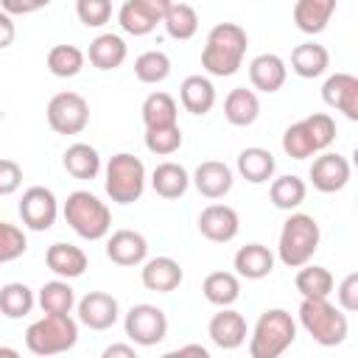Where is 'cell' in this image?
Returning a JSON list of instances; mask_svg holds the SVG:
<instances>
[{"mask_svg": "<svg viewBox=\"0 0 358 358\" xmlns=\"http://www.w3.org/2000/svg\"><path fill=\"white\" fill-rule=\"evenodd\" d=\"M168 73H171V59L162 50H145L134 62V76L143 84H159L168 78Z\"/></svg>", "mask_w": 358, "mask_h": 358, "instance_id": "f35d334b", "label": "cell"}, {"mask_svg": "<svg viewBox=\"0 0 358 358\" xmlns=\"http://www.w3.org/2000/svg\"><path fill=\"white\" fill-rule=\"evenodd\" d=\"M34 308V291L25 282H8L0 288V313L8 319H22Z\"/></svg>", "mask_w": 358, "mask_h": 358, "instance_id": "d590c367", "label": "cell"}, {"mask_svg": "<svg viewBox=\"0 0 358 358\" xmlns=\"http://www.w3.org/2000/svg\"><path fill=\"white\" fill-rule=\"evenodd\" d=\"M87 56L98 70H115L126 59V42L117 34H101L90 42Z\"/></svg>", "mask_w": 358, "mask_h": 358, "instance_id": "83f0119b", "label": "cell"}, {"mask_svg": "<svg viewBox=\"0 0 358 358\" xmlns=\"http://www.w3.org/2000/svg\"><path fill=\"white\" fill-rule=\"evenodd\" d=\"M246 31L238 22H218L207 34V45L201 50V67L210 76H232L246 53Z\"/></svg>", "mask_w": 358, "mask_h": 358, "instance_id": "6da1fadb", "label": "cell"}, {"mask_svg": "<svg viewBox=\"0 0 358 358\" xmlns=\"http://www.w3.org/2000/svg\"><path fill=\"white\" fill-rule=\"evenodd\" d=\"M165 8H168V0H126L117 11V22L126 34L143 36V34H151L157 22H162Z\"/></svg>", "mask_w": 358, "mask_h": 358, "instance_id": "8fae6325", "label": "cell"}, {"mask_svg": "<svg viewBox=\"0 0 358 358\" xmlns=\"http://www.w3.org/2000/svg\"><path fill=\"white\" fill-rule=\"evenodd\" d=\"M76 305V294L64 280H50L39 288V308L45 316H70V308Z\"/></svg>", "mask_w": 358, "mask_h": 358, "instance_id": "d6a6232c", "label": "cell"}, {"mask_svg": "<svg viewBox=\"0 0 358 358\" xmlns=\"http://www.w3.org/2000/svg\"><path fill=\"white\" fill-rule=\"evenodd\" d=\"M106 193L117 204H131L145 190V165L134 154H115L106 165Z\"/></svg>", "mask_w": 358, "mask_h": 358, "instance_id": "52a82bcc", "label": "cell"}, {"mask_svg": "<svg viewBox=\"0 0 358 358\" xmlns=\"http://www.w3.org/2000/svg\"><path fill=\"white\" fill-rule=\"evenodd\" d=\"M294 282L302 299H327L333 291V274L324 266H302Z\"/></svg>", "mask_w": 358, "mask_h": 358, "instance_id": "1f68e13d", "label": "cell"}, {"mask_svg": "<svg viewBox=\"0 0 358 358\" xmlns=\"http://www.w3.org/2000/svg\"><path fill=\"white\" fill-rule=\"evenodd\" d=\"M64 171L76 179H95L101 171V157L87 143H73L64 151Z\"/></svg>", "mask_w": 358, "mask_h": 358, "instance_id": "4dcf8cb0", "label": "cell"}, {"mask_svg": "<svg viewBox=\"0 0 358 358\" xmlns=\"http://www.w3.org/2000/svg\"><path fill=\"white\" fill-rule=\"evenodd\" d=\"M274 268V255L263 243H246L235 255V271L246 280H263Z\"/></svg>", "mask_w": 358, "mask_h": 358, "instance_id": "7402d4cb", "label": "cell"}, {"mask_svg": "<svg viewBox=\"0 0 358 358\" xmlns=\"http://www.w3.org/2000/svg\"><path fill=\"white\" fill-rule=\"evenodd\" d=\"M56 215H59V204H56L53 190L42 187V185H34V187H28L22 193V199H20V218H22V224L28 229H34V232L50 229Z\"/></svg>", "mask_w": 358, "mask_h": 358, "instance_id": "30bf717a", "label": "cell"}, {"mask_svg": "<svg viewBox=\"0 0 358 358\" xmlns=\"http://www.w3.org/2000/svg\"><path fill=\"white\" fill-rule=\"evenodd\" d=\"M210 338L221 347V350H235V347H241L243 341H246V319L238 313V310H232V308H221L213 319H210Z\"/></svg>", "mask_w": 358, "mask_h": 358, "instance_id": "e0dca14e", "label": "cell"}, {"mask_svg": "<svg viewBox=\"0 0 358 358\" xmlns=\"http://www.w3.org/2000/svg\"><path fill=\"white\" fill-rule=\"evenodd\" d=\"M84 67V53L76 45H53L48 50V70L59 78H73Z\"/></svg>", "mask_w": 358, "mask_h": 358, "instance_id": "74e56055", "label": "cell"}, {"mask_svg": "<svg viewBox=\"0 0 358 358\" xmlns=\"http://www.w3.org/2000/svg\"><path fill=\"white\" fill-rule=\"evenodd\" d=\"M187 185H190V176L179 162H159L151 173V187L162 199H179L187 190Z\"/></svg>", "mask_w": 358, "mask_h": 358, "instance_id": "f1b7e54d", "label": "cell"}, {"mask_svg": "<svg viewBox=\"0 0 358 358\" xmlns=\"http://www.w3.org/2000/svg\"><path fill=\"white\" fill-rule=\"evenodd\" d=\"M179 98L190 115H207L215 103V87L204 76H187L179 87Z\"/></svg>", "mask_w": 358, "mask_h": 358, "instance_id": "cb8c5ba5", "label": "cell"}, {"mask_svg": "<svg viewBox=\"0 0 358 358\" xmlns=\"http://www.w3.org/2000/svg\"><path fill=\"white\" fill-rule=\"evenodd\" d=\"M64 221L73 227L76 235H81L87 241H98V238H103L109 232L112 213L90 190H76L64 201Z\"/></svg>", "mask_w": 358, "mask_h": 358, "instance_id": "277c9868", "label": "cell"}, {"mask_svg": "<svg viewBox=\"0 0 358 358\" xmlns=\"http://www.w3.org/2000/svg\"><path fill=\"white\" fill-rule=\"evenodd\" d=\"M201 291H204L207 302H213L218 308H229L241 296V282L232 271H213V274L204 277Z\"/></svg>", "mask_w": 358, "mask_h": 358, "instance_id": "f546056e", "label": "cell"}, {"mask_svg": "<svg viewBox=\"0 0 358 358\" xmlns=\"http://www.w3.org/2000/svg\"><path fill=\"white\" fill-rule=\"evenodd\" d=\"M162 22H165V31L173 39H190L199 31V14L187 3H168Z\"/></svg>", "mask_w": 358, "mask_h": 358, "instance_id": "e575fe53", "label": "cell"}, {"mask_svg": "<svg viewBox=\"0 0 358 358\" xmlns=\"http://www.w3.org/2000/svg\"><path fill=\"white\" fill-rule=\"evenodd\" d=\"M330 64V53L324 45L319 42H302L291 50V70L302 78H316L327 70Z\"/></svg>", "mask_w": 358, "mask_h": 358, "instance_id": "603a6c76", "label": "cell"}, {"mask_svg": "<svg viewBox=\"0 0 358 358\" xmlns=\"http://www.w3.org/2000/svg\"><path fill=\"white\" fill-rule=\"evenodd\" d=\"M45 3H14V0H6L0 8L11 17V14H28V11H36V8H42Z\"/></svg>", "mask_w": 358, "mask_h": 358, "instance_id": "681fc988", "label": "cell"}, {"mask_svg": "<svg viewBox=\"0 0 358 358\" xmlns=\"http://www.w3.org/2000/svg\"><path fill=\"white\" fill-rule=\"evenodd\" d=\"M294 338H296V324H294L291 313L282 308H271L255 324V333L249 338V355L252 358H280L294 344Z\"/></svg>", "mask_w": 358, "mask_h": 358, "instance_id": "7a4b0ae2", "label": "cell"}, {"mask_svg": "<svg viewBox=\"0 0 358 358\" xmlns=\"http://www.w3.org/2000/svg\"><path fill=\"white\" fill-rule=\"evenodd\" d=\"M162 358H210V352H207L201 344H185V347H179V350L165 352Z\"/></svg>", "mask_w": 358, "mask_h": 358, "instance_id": "7dc6e473", "label": "cell"}, {"mask_svg": "<svg viewBox=\"0 0 358 358\" xmlns=\"http://www.w3.org/2000/svg\"><path fill=\"white\" fill-rule=\"evenodd\" d=\"M319 249V224L313 215L308 213H294L280 232V260L288 268H302L308 266V260L313 257V252Z\"/></svg>", "mask_w": 358, "mask_h": 358, "instance_id": "3957f363", "label": "cell"}, {"mask_svg": "<svg viewBox=\"0 0 358 358\" xmlns=\"http://www.w3.org/2000/svg\"><path fill=\"white\" fill-rule=\"evenodd\" d=\"M302 126H305V131H308V137H310V143H313V151H324V148L336 140V123H333V117L324 115V112L308 115V117L302 120Z\"/></svg>", "mask_w": 358, "mask_h": 358, "instance_id": "ab89813d", "label": "cell"}, {"mask_svg": "<svg viewBox=\"0 0 358 358\" xmlns=\"http://www.w3.org/2000/svg\"><path fill=\"white\" fill-rule=\"evenodd\" d=\"M22 185V168L14 159H0V196H11Z\"/></svg>", "mask_w": 358, "mask_h": 358, "instance_id": "bcb514c9", "label": "cell"}, {"mask_svg": "<svg viewBox=\"0 0 358 358\" xmlns=\"http://www.w3.org/2000/svg\"><path fill=\"white\" fill-rule=\"evenodd\" d=\"M14 20L0 8V48H8L11 42H14Z\"/></svg>", "mask_w": 358, "mask_h": 358, "instance_id": "c3c4849f", "label": "cell"}, {"mask_svg": "<svg viewBox=\"0 0 358 358\" xmlns=\"http://www.w3.org/2000/svg\"><path fill=\"white\" fill-rule=\"evenodd\" d=\"M182 145V129L179 126H162V129H145V148L151 154L168 157Z\"/></svg>", "mask_w": 358, "mask_h": 358, "instance_id": "60d3db41", "label": "cell"}, {"mask_svg": "<svg viewBox=\"0 0 358 358\" xmlns=\"http://www.w3.org/2000/svg\"><path fill=\"white\" fill-rule=\"evenodd\" d=\"M78 341V324L70 316H42L25 330V344L34 355H59Z\"/></svg>", "mask_w": 358, "mask_h": 358, "instance_id": "8992f818", "label": "cell"}, {"mask_svg": "<svg viewBox=\"0 0 358 358\" xmlns=\"http://www.w3.org/2000/svg\"><path fill=\"white\" fill-rule=\"evenodd\" d=\"M78 319L90 330H106L117 322V299L106 291H90L78 302Z\"/></svg>", "mask_w": 358, "mask_h": 358, "instance_id": "9a60e30c", "label": "cell"}, {"mask_svg": "<svg viewBox=\"0 0 358 358\" xmlns=\"http://www.w3.org/2000/svg\"><path fill=\"white\" fill-rule=\"evenodd\" d=\"M238 213L229 207V204H210L201 210L199 215V229L207 241H215V243H227L238 235Z\"/></svg>", "mask_w": 358, "mask_h": 358, "instance_id": "5bb4252c", "label": "cell"}, {"mask_svg": "<svg viewBox=\"0 0 358 358\" xmlns=\"http://www.w3.org/2000/svg\"><path fill=\"white\" fill-rule=\"evenodd\" d=\"M148 255V243L140 232L134 229H117L106 241V257L117 266H137Z\"/></svg>", "mask_w": 358, "mask_h": 358, "instance_id": "2e32d148", "label": "cell"}, {"mask_svg": "<svg viewBox=\"0 0 358 358\" xmlns=\"http://www.w3.org/2000/svg\"><path fill=\"white\" fill-rule=\"evenodd\" d=\"M285 62L277 53H260L249 64V81L260 92H277L285 84Z\"/></svg>", "mask_w": 358, "mask_h": 358, "instance_id": "ac0fdd59", "label": "cell"}, {"mask_svg": "<svg viewBox=\"0 0 358 358\" xmlns=\"http://www.w3.org/2000/svg\"><path fill=\"white\" fill-rule=\"evenodd\" d=\"M282 151H285L291 159H305V157L316 154V151H313V143H310V137H308V131H305V126H302V120H299V123H291V126L285 129V134H282Z\"/></svg>", "mask_w": 358, "mask_h": 358, "instance_id": "7bdbcfd3", "label": "cell"}, {"mask_svg": "<svg viewBox=\"0 0 358 358\" xmlns=\"http://www.w3.org/2000/svg\"><path fill=\"white\" fill-rule=\"evenodd\" d=\"M238 173L252 182V185H263L271 179L274 173V154L260 148V145H252V148H243L238 154Z\"/></svg>", "mask_w": 358, "mask_h": 358, "instance_id": "4316f807", "label": "cell"}, {"mask_svg": "<svg viewBox=\"0 0 358 358\" xmlns=\"http://www.w3.org/2000/svg\"><path fill=\"white\" fill-rule=\"evenodd\" d=\"M101 358H137V352H134L129 344H109V347L101 352Z\"/></svg>", "mask_w": 358, "mask_h": 358, "instance_id": "f907efd6", "label": "cell"}, {"mask_svg": "<svg viewBox=\"0 0 358 358\" xmlns=\"http://www.w3.org/2000/svg\"><path fill=\"white\" fill-rule=\"evenodd\" d=\"M48 123L56 134H78L90 123V103L78 92H59L48 103Z\"/></svg>", "mask_w": 358, "mask_h": 358, "instance_id": "ba28073f", "label": "cell"}, {"mask_svg": "<svg viewBox=\"0 0 358 358\" xmlns=\"http://www.w3.org/2000/svg\"><path fill=\"white\" fill-rule=\"evenodd\" d=\"M179 282H182V266L173 257H154L143 266V285L148 291L168 294L179 288Z\"/></svg>", "mask_w": 358, "mask_h": 358, "instance_id": "44dd1931", "label": "cell"}, {"mask_svg": "<svg viewBox=\"0 0 358 358\" xmlns=\"http://www.w3.org/2000/svg\"><path fill=\"white\" fill-rule=\"evenodd\" d=\"M45 263H48V268L53 274H59L64 280L81 277L87 271V255L78 246H73V243H53V246H48Z\"/></svg>", "mask_w": 358, "mask_h": 358, "instance_id": "ffe728a7", "label": "cell"}, {"mask_svg": "<svg viewBox=\"0 0 358 358\" xmlns=\"http://www.w3.org/2000/svg\"><path fill=\"white\" fill-rule=\"evenodd\" d=\"M305 193H308L305 182H302L299 176H294V173H285V176L274 179V182H271V190H268L271 204L280 207V210H294V207H299V204L305 201Z\"/></svg>", "mask_w": 358, "mask_h": 358, "instance_id": "8d00e7d4", "label": "cell"}, {"mask_svg": "<svg viewBox=\"0 0 358 358\" xmlns=\"http://www.w3.org/2000/svg\"><path fill=\"white\" fill-rule=\"evenodd\" d=\"M336 296H338L341 310H347V313L358 310V274H355V271H350V274L341 280V285H338Z\"/></svg>", "mask_w": 358, "mask_h": 358, "instance_id": "f6af8a7d", "label": "cell"}, {"mask_svg": "<svg viewBox=\"0 0 358 358\" xmlns=\"http://www.w3.org/2000/svg\"><path fill=\"white\" fill-rule=\"evenodd\" d=\"M25 249H28V241H25L22 229L0 221V263H11V260L22 257Z\"/></svg>", "mask_w": 358, "mask_h": 358, "instance_id": "b9f144b4", "label": "cell"}, {"mask_svg": "<svg viewBox=\"0 0 358 358\" xmlns=\"http://www.w3.org/2000/svg\"><path fill=\"white\" fill-rule=\"evenodd\" d=\"M193 185H196V190H199L201 196H207V199H221V196H227L229 187H232V171H229L224 162H218V159H207V162H201V165L196 168Z\"/></svg>", "mask_w": 358, "mask_h": 358, "instance_id": "d6986e66", "label": "cell"}, {"mask_svg": "<svg viewBox=\"0 0 358 358\" xmlns=\"http://www.w3.org/2000/svg\"><path fill=\"white\" fill-rule=\"evenodd\" d=\"M0 358H20V352L14 347H0Z\"/></svg>", "mask_w": 358, "mask_h": 358, "instance_id": "816d5d0a", "label": "cell"}, {"mask_svg": "<svg viewBox=\"0 0 358 358\" xmlns=\"http://www.w3.org/2000/svg\"><path fill=\"white\" fill-rule=\"evenodd\" d=\"M176 101L168 92H151L143 101V123L145 129H162V126H176Z\"/></svg>", "mask_w": 358, "mask_h": 358, "instance_id": "836d02e7", "label": "cell"}, {"mask_svg": "<svg viewBox=\"0 0 358 358\" xmlns=\"http://www.w3.org/2000/svg\"><path fill=\"white\" fill-rule=\"evenodd\" d=\"M76 11H78V20L87 28H101L112 17V3L109 0H78Z\"/></svg>", "mask_w": 358, "mask_h": 358, "instance_id": "ee69618b", "label": "cell"}, {"mask_svg": "<svg viewBox=\"0 0 358 358\" xmlns=\"http://www.w3.org/2000/svg\"><path fill=\"white\" fill-rule=\"evenodd\" d=\"M165 333H168V319L157 305L143 302L126 313V336L134 344H140V347L159 344L165 338Z\"/></svg>", "mask_w": 358, "mask_h": 358, "instance_id": "9c48e42d", "label": "cell"}, {"mask_svg": "<svg viewBox=\"0 0 358 358\" xmlns=\"http://www.w3.org/2000/svg\"><path fill=\"white\" fill-rule=\"evenodd\" d=\"M322 98L327 106L344 112L350 120H358V78L350 73H336L324 81Z\"/></svg>", "mask_w": 358, "mask_h": 358, "instance_id": "4fadbf2b", "label": "cell"}, {"mask_svg": "<svg viewBox=\"0 0 358 358\" xmlns=\"http://www.w3.org/2000/svg\"><path fill=\"white\" fill-rule=\"evenodd\" d=\"M260 115V101L252 90L246 87H235L229 90L227 101H224V117L232 123V126H252Z\"/></svg>", "mask_w": 358, "mask_h": 358, "instance_id": "d4e9b609", "label": "cell"}, {"mask_svg": "<svg viewBox=\"0 0 358 358\" xmlns=\"http://www.w3.org/2000/svg\"><path fill=\"white\" fill-rule=\"evenodd\" d=\"M333 11H336L333 0H299L294 6V22L305 34H322L327 28Z\"/></svg>", "mask_w": 358, "mask_h": 358, "instance_id": "484cf974", "label": "cell"}, {"mask_svg": "<svg viewBox=\"0 0 358 358\" xmlns=\"http://www.w3.org/2000/svg\"><path fill=\"white\" fill-rule=\"evenodd\" d=\"M310 182L322 193H336L350 182V162L341 154L324 151L310 165Z\"/></svg>", "mask_w": 358, "mask_h": 358, "instance_id": "7c38bea8", "label": "cell"}, {"mask_svg": "<svg viewBox=\"0 0 358 358\" xmlns=\"http://www.w3.org/2000/svg\"><path fill=\"white\" fill-rule=\"evenodd\" d=\"M299 322L308 330V336L322 347H336L347 338L350 322L347 316L330 305L327 299H302L299 305Z\"/></svg>", "mask_w": 358, "mask_h": 358, "instance_id": "5b68a950", "label": "cell"}]
</instances>
